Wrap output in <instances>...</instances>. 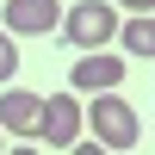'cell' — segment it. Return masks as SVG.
Returning <instances> with one entry per match:
<instances>
[{
  "mask_svg": "<svg viewBox=\"0 0 155 155\" xmlns=\"http://www.w3.org/2000/svg\"><path fill=\"white\" fill-rule=\"evenodd\" d=\"M81 118H87V130H93L99 149H130L137 137H143V118H137L130 99H118V87H112V93H93V106H87Z\"/></svg>",
  "mask_w": 155,
  "mask_h": 155,
  "instance_id": "obj_1",
  "label": "cell"
},
{
  "mask_svg": "<svg viewBox=\"0 0 155 155\" xmlns=\"http://www.w3.org/2000/svg\"><path fill=\"white\" fill-rule=\"evenodd\" d=\"M56 37H68L81 56H87V50H106L112 37H118V6H112V0H81V6L62 12Z\"/></svg>",
  "mask_w": 155,
  "mask_h": 155,
  "instance_id": "obj_2",
  "label": "cell"
},
{
  "mask_svg": "<svg viewBox=\"0 0 155 155\" xmlns=\"http://www.w3.org/2000/svg\"><path fill=\"white\" fill-rule=\"evenodd\" d=\"M81 130H87V118H81V93H50L44 106H37V137H44V143L68 149Z\"/></svg>",
  "mask_w": 155,
  "mask_h": 155,
  "instance_id": "obj_3",
  "label": "cell"
},
{
  "mask_svg": "<svg viewBox=\"0 0 155 155\" xmlns=\"http://www.w3.org/2000/svg\"><path fill=\"white\" fill-rule=\"evenodd\" d=\"M62 25V6L56 0H6V19H0V31L6 37H44Z\"/></svg>",
  "mask_w": 155,
  "mask_h": 155,
  "instance_id": "obj_4",
  "label": "cell"
},
{
  "mask_svg": "<svg viewBox=\"0 0 155 155\" xmlns=\"http://www.w3.org/2000/svg\"><path fill=\"white\" fill-rule=\"evenodd\" d=\"M68 93H112V87L124 81V56H112V50H87L81 62H74V74H68Z\"/></svg>",
  "mask_w": 155,
  "mask_h": 155,
  "instance_id": "obj_5",
  "label": "cell"
},
{
  "mask_svg": "<svg viewBox=\"0 0 155 155\" xmlns=\"http://www.w3.org/2000/svg\"><path fill=\"white\" fill-rule=\"evenodd\" d=\"M37 106H44V99H37L31 87H6V93H0V130L37 137Z\"/></svg>",
  "mask_w": 155,
  "mask_h": 155,
  "instance_id": "obj_6",
  "label": "cell"
},
{
  "mask_svg": "<svg viewBox=\"0 0 155 155\" xmlns=\"http://www.w3.org/2000/svg\"><path fill=\"white\" fill-rule=\"evenodd\" d=\"M118 44H124V56L155 62V12H130V19H118Z\"/></svg>",
  "mask_w": 155,
  "mask_h": 155,
  "instance_id": "obj_7",
  "label": "cell"
},
{
  "mask_svg": "<svg viewBox=\"0 0 155 155\" xmlns=\"http://www.w3.org/2000/svg\"><path fill=\"white\" fill-rule=\"evenodd\" d=\"M12 74H19V44L0 31V81H12Z\"/></svg>",
  "mask_w": 155,
  "mask_h": 155,
  "instance_id": "obj_8",
  "label": "cell"
},
{
  "mask_svg": "<svg viewBox=\"0 0 155 155\" xmlns=\"http://www.w3.org/2000/svg\"><path fill=\"white\" fill-rule=\"evenodd\" d=\"M68 155H112V149H99L93 137H87V143H81V137H74V143H68Z\"/></svg>",
  "mask_w": 155,
  "mask_h": 155,
  "instance_id": "obj_9",
  "label": "cell"
},
{
  "mask_svg": "<svg viewBox=\"0 0 155 155\" xmlns=\"http://www.w3.org/2000/svg\"><path fill=\"white\" fill-rule=\"evenodd\" d=\"M112 6H124V12H155V0H112Z\"/></svg>",
  "mask_w": 155,
  "mask_h": 155,
  "instance_id": "obj_10",
  "label": "cell"
},
{
  "mask_svg": "<svg viewBox=\"0 0 155 155\" xmlns=\"http://www.w3.org/2000/svg\"><path fill=\"white\" fill-rule=\"evenodd\" d=\"M6 155H37V149H6Z\"/></svg>",
  "mask_w": 155,
  "mask_h": 155,
  "instance_id": "obj_11",
  "label": "cell"
},
{
  "mask_svg": "<svg viewBox=\"0 0 155 155\" xmlns=\"http://www.w3.org/2000/svg\"><path fill=\"white\" fill-rule=\"evenodd\" d=\"M0 155H6V137H0Z\"/></svg>",
  "mask_w": 155,
  "mask_h": 155,
  "instance_id": "obj_12",
  "label": "cell"
}]
</instances>
